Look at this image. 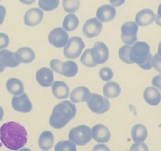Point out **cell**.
<instances>
[{
    "mask_svg": "<svg viewBox=\"0 0 161 151\" xmlns=\"http://www.w3.org/2000/svg\"><path fill=\"white\" fill-rule=\"evenodd\" d=\"M131 50V47L130 45L126 44L121 47L119 48V51H118V54H119V58H120L121 61L123 62L126 63V64H132L131 61L130 60V51Z\"/></svg>",
    "mask_w": 161,
    "mask_h": 151,
    "instance_id": "cell-32",
    "label": "cell"
},
{
    "mask_svg": "<svg viewBox=\"0 0 161 151\" xmlns=\"http://www.w3.org/2000/svg\"><path fill=\"white\" fill-rule=\"evenodd\" d=\"M0 1H1V0H0Z\"/></svg>",
    "mask_w": 161,
    "mask_h": 151,
    "instance_id": "cell-47",
    "label": "cell"
},
{
    "mask_svg": "<svg viewBox=\"0 0 161 151\" xmlns=\"http://www.w3.org/2000/svg\"><path fill=\"white\" fill-rule=\"evenodd\" d=\"M38 4L43 11H53L58 7L60 0H39Z\"/></svg>",
    "mask_w": 161,
    "mask_h": 151,
    "instance_id": "cell-30",
    "label": "cell"
},
{
    "mask_svg": "<svg viewBox=\"0 0 161 151\" xmlns=\"http://www.w3.org/2000/svg\"><path fill=\"white\" fill-rule=\"evenodd\" d=\"M50 64L51 69H53L54 72L68 78L75 76L79 70L78 64L72 61L62 62L58 59H53L50 61Z\"/></svg>",
    "mask_w": 161,
    "mask_h": 151,
    "instance_id": "cell-5",
    "label": "cell"
},
{
    "mask_svg": "<svg viewBox=\"0 0 161 151\" xmlns=\"http://www.w3.org/2000/svg\"><path fill=\"white\" fill-rule=\"evenodd\" d=\"M39 146L42 150H49L51 149L54 143V136L50 131H44L39 135L38 140Z\"/></svg>",
    "mask_w": 161,
    "mask_h": 151,
    "instance_id": "cell-23",
    "label": "cell"
},
{
    "mask_svg": "<svg viewBox=\"0 0 161 151\" xmlns=\"http://www.w3.org/2000/svg\"><path fill=\"white\" fill-rule=\"evenodd\" d=\"M92 138L97 143H108L111 138V132L109 129L104 124H97L91 129Z\"/></svg>",
    "mask_w": 161,
    "mask_h": 151,
    "instance_id": "cell-15",
    "label": "cell"
},
{
    "mask_svg": "<svg viewBox=\"0 0 161 151\" xmlns=\"http://www.w3.org/2000/svg\"><path fill=\"white\" fill-rule=\"evenodd\" d=\"M84 47L83 39L79 36H73L69 39V42L64 47L63 53L69 59H75L80 56Z\"/></svg>",
    "mask_w": 161,
    "mask_h": 151,
    "instance_id": "cell-7",
    "label": "cell"
},
{
    "mask_svg": "<svg viewBox=\"0 0 161 151\" xmlns=\"http://www.w3.org/2000/svg\"><path fill=\"white\" fill-rule=\"evenodd\" d=\"M69 138L76 146H84L90 143L92 138L91 129L84 124L77 126L69 132Z\"/></svg>",
    "mask_w": 161,
    "mask_h": 151,
    "instance_id": "cell-4",
    "label": "cell"
},
{
    "mask_svg": "<svg viewBox=\"0 0 161 151\" xmlns=\"http://www.w3.org/2000/svg\"><path fill=\"white\" fill-rule=\"evenodd\" d=\"M116 16V9L112 5H102L97 9L96 17L102 22H109Z\"/></svg>",
    "mask_w": 161,
    "mask_h": 151,
    "instance_id": "cell-16",
    "label": "cell"
},
{
    "mask_svg": "<svg viewBox=\"0 0 161 151\" xmlns=\"http://www.w3.org/2000/svg\"><path fill=\"white\" fill-rule=\"evenodd\" d=\"M11 105L15 111L23 113H29L33 108L29 97L25 93L20 95L14 96L11 101Z\"/></svg>",
    "mask_w": 161,
    "mask_h": 151,
    "instance_id": "cell-11",
    "label": "cell"
},
{
    "mask_svg": "<svg viewBox=\"0 0 161 151\" xmlns=\"http://www.w3.org/2000/svg\"><path fill=\"white\" fill-rule=\"evenodd\" d=\"M6 87L13 95H20L24 93V84L21 80L17 78H10L6 81Z\"/></svg>",
    "mask_w": 161,
    "mask_h": 151,
    "instance_id": "cell-25",
    "label": "cell"
},
{
    "mask_svg": "<svg viewBox=\"0 0 161 151\" xmlns=\"http://www.w3.org/2000/svg\"><path fill=\"white\" fill-rule=\"evenodd\" d=\"M108 1H109L110 4L114 7H119V6H121L124 4L126 0H108Z\"/></svg>",
    "mask_w": 161,
    "mask_h": 151,
    "instance_id": "cell-40",
    "label": "cell"
},
{
    "mask_svg": "<svg viewBox=\"0 0 161 151\" xmlns=\"http://www.w3.org/2000/svg\"><path fill=\"white\" fill-rule=\"evenodd\" d=\"M156 15L152 9H144L137 13L135 16V22L140 27H146L152 24L155 20Z\"/></svg>",
    "mask_w": 161,
    "mask_h": 151,
    "instance_id": "cell-17",
    "label": "cell"
},
{
    "mask_svg": "<svg viewBox=\"0 0 161 151\" xmlns=\"http://www.w3.org/2000/svg\"><path fill=\"white\" fill-rule=\"evenodd\" d=\"M130 149H131V150H149V147L146 146V144H145V143H135V144H133L130 146Z\"/></svg>",
    "mask_w": 161,
    "mask_h": 151,
    "instance_id": "cell-36",
    "label": "cell"
},
{
    "mask_svg": "<svg viewBox=\"0 0 161 151\" xmlns=\"http://www.w3.org/2000/svg\"><path fill=\"white\" fill-rule=\"evenodd\" d=\"M80 62L84 66L89 68H94L97 65L93 59L92 54H91V49H87L83 52L80 58Z\"/></svg>",
    "mask_w": 161,
    "mask_h": 151,
    "instance_id": "cell-31",
    "label": "cell"
},
{
    "mask_svg": "<svg viewBox=\"0 0 161 151\" xmlns=\"http://www.w3.org/2000/svg\"><path fill=\"white\" fill-rule=\"evenodd\" d=\"M6 9L5 6L3 5H0V25L4 22L5 17H6Z\"/></svg>",
    "mask_w": 161,
    "mask_h": 151,
    "instance_id": "cell-38",
    "label": "cell"
},
{
    "mask_svg": "<svg viewBox=\"0 0 161 151\" xmlns=\"http://www.w3.org/2000/svg\"><path fill=\"white\" fill-rule=\"evenodd\" d=\"M152 84L161 91V74H158L153 78Z\"/></svg>",
    "mask_w": 161,
    "mask_h": 151,
    "instance_id": "cell-37",
    "label": "cell"
},
{
    "mask_svg": "<svg viewBox=\"0 0 161 151\" xmlns=\"http://www.w3.org/2000/svg\"><path fill=\"white\" fill-rule=\"evenodd\" d=\"M102 31V21L97 18H90L83 26V32L88 39L97 37Z\"/></svg>",
    "mask_w": 161,
    "mask_h": 151,
    "instance_id": "cell-12",
    "label": "cell"
},
{
    "mask_svg": "<svg viewBox=\"0 0 161 151\" xmlns=\"http://www.w3.org/2000/svg\"><path fill=\"white\" fill-rule=\"evenodd\" d=\"M80 24L78 17L73 14H69L63 20L62 27L67 31H72L76 29Z\"/></svg>",
    "mask_w": 161,
    "mask_h": 151,
    "instance_id": "cell-27",
    "label": "cell"
},
{
    "mask_svg": "<svg viewBox=\"0 0 161 151\" xmlns=\"http://www.w3.org/2000/svg\"><path fill=\"white\" fill-rule=\"evenodd\" d=\"M91 54L94 62L102 64L106 62L109 58V50L106 44L103 42H96L91 48Z\"/></svg>",
    "mask_w": 161,
    "mask_h": 151,
    "instance_id": "cell-10",
    "label": "cell"
},
{
    "mask_svg": "<svg viewBox=\"0 0 161 151\" xmlns=\"http://www.w3.org/2000/svg\"><path fill=\"white\" fill-rule=\"evenodd\" d=\"M3 116H4V110H3V107L0 106V122H1V120H3Z\"/></svg>",
    "mask_w": 161,
    "mask_h": 151,
    "instance_id": "cell-43",
    "label": "cell"
},
{
    "mask_svg": "<svg viewBox=\"0 0 161 151\" xmlns=\"http://www.w3.org/2000/svg\"><path fill=\"white\" fill-rule=\"evenodd\" d=\"M69 40V34L67 31L62 28H55L49 33L48 42L50 45L57 48L65 47Z\"/></svg>",
    "mask_w": 161,
    "mask_h": 151,
    "instance_id": "cell-9",
    "label": "cell"
},
{
    "mask_svg": "<svg viewBox=\"0 0 161 151\" xmlns=\"http://www.w3.org/2000/svg\"><path fill=\"white\" fill-rule=\"evenodd\" d=\"M99 76L103 81L108 82L113 79V72L110 68L108 67H103L100 69L99 72Z\"/></svg>",
    "mask_w": 161,
    "mask_h": 151,
    "instance_id": "cell-33",
    "label": "cell"
},
{
    "mask_svg": "<svg viewBox=\"0 0 161 151\" xmlns=\"http://www.w3.org/2000/svg\"><path fill=\"white\" fill-rule=\"evenodd\" d=\"M9 44V38L6 33H0V50L6 48Z\"/></svg>",
    "mask_w": 161,
    "mask_h": 151,
    "instance_id": "cell-34",
    "label": "cell"
},
{
    "mask_svg": "<svg viewBox=\"0 0 161 151\" xmlns=\"http://www.w3.org/2000/svg\"><path fill=\"white\" fill-rule=\"evenodd\" d=\"M160 127H161V124H160Z\"/></svg>",
    "mask_w": 161,
    "mask_h": 151,
    "instance_id": "cell-46",
    "label": "cell"
},
{
    "mask_svg": "<svg viewBox=\"0 0 161 151\" xmlns=\"http://www.w3.org/2000/svg\"><path fill=\"white\" fill-rule=\"evenodd\" d=\"M143 98L146 103L152 106H157L161 102V94L156 87H146L143 92Z\"/></svg>",
    "mask_w": 161,
    "mask_h": 151,
    "instance_id": "cell-18",
    "label": "cell"
},
{
    "mask_svg": "<svg viewBox=\"0 0 161 151\" xmlns=\"http://www.w3.org/2000/svg\"><path fill=\"white\" fill-rule=\"evenodd\" d=\"M62 6L66 13L73 14L80 9V0H62Z\"/></svg>",
    "mask_w": 161,
    "mask_h": 151,
    "instance_id": "cell-28",
    "label": "cell"
},
{
    "mask_svg": "<svg viewBox=\"0 0 161 151\" xmlns=\"http://www.w3.org/2000/svg\"><path fill=\"white\" fill-rule=\"evenodd\" d=\"M86 103L90 109L96 114H103L105 112L108 111L111 107V104L108 100V98L96 93L91 94V97L86 101Z\"/></svg>",
    "mask_w": 161,
    "mask_h": 151,
    "instance_id": "cell-6",
    "label": "cell"
},
{
    "mask_svg": "<svg viewBox=\"0 0 161 151\" xmlns=\"http://www.w3.org/2000/svg\"><path fill=\"white\" fill-rule=\"evenodd\" d=\"M93 150L103 151V150H110V149L108 147V146H105V145H104V144H98V145H97V146H94V147L93 148Z\"/></svg>",
    "mask_w": 161,
    "mask_h": 151,
    "instance_id": "cell-41",
    "label": "cell"
},
{
    "mask_svg": "<svg viewBox=\"0 0 161 151\" xmlns=\"http://www.w3.org/2000/svg\"><path fill=\"white\" fill-rule=\"evenodd\" d=\"M103 93L104 95L108 98H115L120 94L121 87L116 82L108 81L104 86Z\"/></svg>",
    "mask_w": 161,
    "mask_h": 151,
    "instance_id": "cell-26",
    "label": "cell"
},
{
    "mask_svg": "<svg viewBox=\"0 0 161 151\" xmlns=\"http://www.w3.org/2000/svg\"><path fill=\"white\" fill-rule=\"evenodd\" d=\"M153 67L157 72L161 73V56L158 53L153 56Z\"/></svg>",
    "mask_w": 161,
    "mask_h": 151,
    "instance_id": "cell-35",
    "label": "cell"
},
{
    "mask_svg": "<svg viewBox=\"0 0 161 151\" xmlns=\"http://www.w3.org/2000/svg\"><path fill=\"white\" fill-rule=\"evenodd\" d=\"M52 93L56 98L59 100L65 99L69 95V87L64 81L58 80L52 84Z\"/></svg>",
    "mask_w": 161,
    "mask_h": 151,
    "instance_id": "cell-21",
    "label": "cell"
},
{
    "mask_svg": "<svg viewBox=\"0 0 161 151\" xmlns=\"http://www.w3.org/2000/svg\"><path fill=\"white\" fill-rule=\"evenodd\" d=\"M4 70H5V67L3 65H2V64L0 63V73H1V72H3Z\"/></svg>",
    "mask_w": 161,
    "mask_h": 151,
    "instance_id": "cell-45",
    "label": "cell"
},
{
    "mask_svg": "<svg viewBox=\"0 0 161 151\" xmlns=\"http://www.w3.org/2000/svg\"><path fill=\"white\" fill-rule=\"evenodd\" d=\"M138 25L136 22L127 21L121 26V39L125 44L131 45L138 39Z\"/></svg>",
    "mask_w": 161,
    "mask_h": 151,
    "instance_id": "cell-8",
    "label": "cell"
},
{
    "mask_svg": "<svg viewBox=\"0 0 161 151\" xmlns=\"http://www.w3.org/2000/svg\"><path fill=\"white\" fill-rule=\"evenodd\" d=\"M0 63L5 68H15L20 64L16 57L15 53L9 50H0Z\"/></svg>",
    "mask_w": 161,
    "mask_h": 151,
    "instance_id": "cell-19",
    "label": "cell"
},
{
    "mask_svg": "<svg viewBox=\"0 0 161 151\" xmlns=\"http://www.w3.org/2000/svg\"><path fill=\"white\" fill-rule=\"evenodd\" d=\"M157 53H159V55H160V56H161V41H160V44H159V46H158V52H157Z\"/></svg>",
    "mask_w": 161,
    "mask_h": 151,
    "instance_id": "cell-44",
    "label": "cell"
},
{
    "mask_svg": "<svg viewBox=\"0 0 161 151\" xmlns=\"http://www.w3.org/2000/svg\"><path fill=\"white\" fill-rule=\"evenodd\" d=\"M15 54L17 60L20 63H24V64L32 62L36 58V53L34 50L28 47H20L15 52Z\"/></svg>",
    "mask_w": 161,
    "mask_h": 151,
    "instance_id": "cell-22",
    "label": "cell"
},
{
    "mask_svg": "<svg viewBox=\"0 0 161 151\" xmlns=\"http://www.w3.org/2000/svg\"><path fill=\"white\" fill-rule=\"evenodd\" d=\"M36 79L40 86L48 87L54 82V75L52 69L47 67H42L36 72Z\"/></svg>",
    "mask_w": 161,
    "mask_h": 151,
    "instance_id": "cell-14",
    "label": "cell"
},
{
    "mask_svg": "<svg viewBox=\"0 0 161 151\" xmlns=\"http://www.w3.org/2000/svg\"><path fill=\"white\" fill-rule=\"evenodd\" d=\"M54 149L56 151H75L76 145L70 139L61 140L55 145Z\"/></svg>",
    "mask_w": 161,
    "mask_h": 151,
    "instance_id": "cell-29",
    "label": "cell"
},
{
    "mask_svg": "<svg viewBox=\"0 0 161 151\" xmlns=\"http://www.w3.org/2000/svg\"><path fill=\"white\" fill-rule=\"evenodd\" d=\"M130 60L141 69L149 70L153 67V57L150 53V47L146 42H136L131 47L130 51Z\"/></svg>",
    "mask_w": 161,
    "mask_h": 151,
    "instance_id": "cell-3",
    "label": "cell"
},
{
    "mask_svg": "<svg viewBox=\"0 0 161 151\" xmlns=\"http://www.w3.org/2000/svg\"><path fill=\"white\" fill-rule=\"evenodd\" d=\"M148 131L146 126L137 124L131 129V138L135 143H143L147 138Z\"/></svg>",
    "mask_w": 161,
    "mask_h": 151,
    "instance_id": "cell-24",
    "label": "cell"
},
{
    "mask_svg": "<svg viewBox=\"0 0 161 151\" xmlns=\"http://www.w3.org/2000/svg\"><path fill=\"white\" fill-rule=\"evenodd\" d=\"M0 140L10 150H19L28 142V132L22 124L14 121L3 124L0 127Z\"/></svg>",
    "mask_w": 161,
    "mask_h": 151,
    "instance_id": "cell-1",
    "label": "cell"
},
{
    "mask_svg": "<svg viewBox=\"0 0 161 151\" xmlns=\"http://www.w3.org/2000/svg\"><path fill=\"white\" fill-rule=\"evenodd\" d=\"M44 17L43 10L40 8H31L24 16V23L28 27H35L42 22Z\"/></svg>",
    "mask_w": 161,
    "mask_h": 151,
    "instance_id": "cell-13",
    "label": "cell"
},
{
    "mask_svg": "<svg viewBox=\"0 0 161 151\" xmlns=\"http://www.w3.org/2000/svg\"><path fill=\"white\" fill-rule=\"evenodd\" d=\"M155 22L157 25L161 27V3L160 6H158V9H157V16H156Z\"/></svg>",
    "mask_w": 161,
    "mask_h": 151,
    "instance_id": "cell-39",
    "label": "cell"
},
{
    "mask_svg": "<svg viewBox=\"0 0 161 151\" xmlns=\"http://www.w3.org/2000/svg\"><path fill=\"white\" fill-rule=\"evenodd\" d=\"M91 91L86 87L79 86L72 91L70 94V99L73 103L86 102L91 97Z\"/></svg>",
    "mask_w": 161,
    "mask_h": 151,
    "instance_id": "cell-20",
    "label": "cell"
},
{
    "mask_svg": "<svg viewBox=\"0 0 161 151\" xmlns=\"http://www.w3.org/2000/svg\"><path fill=\"white\" fill-rule=\"evenodd\" d=\"M19 1L25 5H32L36 0H19Z\"/></svg>",
    "mask_w": 161,
    "mask_h": 151,
    "instance_id": "cell-42",
    "label": "cell"
},
{
    "mask_svg": "<svg viewBox=\"0 0 161 151\" xmlns=\"http://www.w3.org/2000/svg\"><path fill=\"white\" fill-rule=\"evenodd\" d=\"M76 107L72 102L63 101L53 107L49 119L50 125L54 129L65 127L76 115Z\"/></svg>",
    "mask_w": 161,
    "mask_h": 151,
    "instance_id": "cell-2",
    "label": "cell"
}]
</instances>
